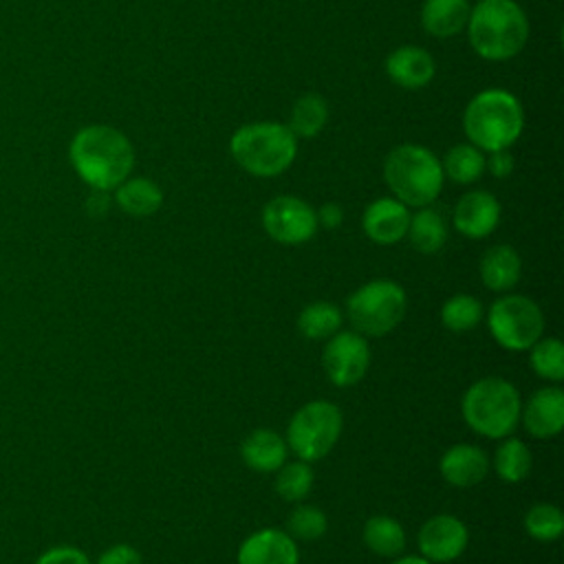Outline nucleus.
<instances>
[{
    "instance_id": "f257e3e1",
    "label": "nucleus",
    "mask_w": 564,
    "mask_h": 564,
    "mask_svg": "<svg viewBox=\"0 0 564 564\" xmlns=\"http://www.w3.org/2000/svg\"><path fill=\"white\" fill-rule=\"evenodd\" d=\"M68 161L88 187L112 192L132 174L134 148L121 130L90 123L75 132L68 145Z\"/></svg>"
},
{
    "instance_id": "f03ea898",
    "label": "nucleus",
    "mask_w": 564,
    "mask_h": 564,
    "mask_svg": "<svg viewBox=\"0 0 564 564\" xmlns=\"http://www.w3.org/2000/svg\"><path fill=\"white\" fill-rule=\"evenodd\" d=\"M465 29L469 46L487 62H507L529 42V18L516 0H478Z\"/></svg>"
},
{
    "instance_id": "7ed1b4c3",
    "label": "nucleus",
    "mask_w": 564,
    "mask_h": 564,
    "mask_svg": "<svg viewBox=\"0 0 564 564\" xmlns=\"http://www.w3.org/2000/svg\"><path fill=\"white\" fill-rule=\"evenodd\" d=\"M463 130L467 141L482 152L509 150L524 130L522 104L505 88H485L465 106Z\"/></svg>"
},
{
    "instance_id": "20e7f679",
    "label": "nucleus",
    "mask_w": 564,
    "mask_h": 564,
    "mask_svg": "<svg viewBox=\"0 0 564 564\" xmlns=\"http://www.w3.org/2000/svg\"><path fill=\"white\" fill-rule=\"evenodd\" d=\"M229 154L247 174L273 178L293 165L297 137L280 121L245 123L229 139Z\"/></svg>"
},
{
    "instance_id": "39448f33",
    "label": "nucleus",
    "mask_w": 564,
    "mask_h": 564,
    "mask_svg": "<svg viewBox=\"0 0 564 564\" xmlns=\"http://www.w3.org/2000/svg\"><path fill=\"white\" fill-rule=\"evenodd\" d=\"M383 181L405 207H427L443 189L441 159L425 145L401 143L383 159Z\"/></svg>"
},
{
    "instance_id": "423d86ee",
    "label": "nucleus",
    "mask_w": 564,
    "mask_h": 564,
    "mask_svg": "<svg viewBox=\"0 0 564 564\" xmlns=\"http://www.w3.org/2000/svg\"><path fill=\"white\" fill-rule=\"evenodd\" d=\"M522 399L518 388L502 377H482L474 381L463 399L460 412L469 430L485 438H505L520 423Z\"/></svg>"
},
{
    "instance_id": "0eeeda50",
    "label": "nucleus",
    "mask_w": 564,
    "mask_h": 564,
    "mask_svg": "<svg viewBox=\"0 0 564 564\" xmlns=\"http://www.w3.org/2000/svg\"><path fill=\"white\" fill-rule=\"evenodd\" d=\"M408 297L399 282L377 278L355 289L346 300V317L364 337H383L405 317Z\"/></svg>"
},
{
    "instance_id": "6e6552de",
    "label": "nucleus",
    "mask_w": 564,
    "mask_h": 564,
    "mask_svg": "<svg viewBox=\"0 0 564 564\" xmlns=\"http://www.w3.org/2000/svg\"><path fill=\"white\" fill-rule=\"evenodd\" d=\"M344 430L341 410L324 399L297 408L286 425V447L306 463L322 460L337 445Z\"/></svg>"
},
{
    "instance_id": "1a4fd4ad",
    "label": "nucleus",
    "mask_w": 564,
    "mask_h": 564,
    "mask_svg": "<svg viewBox=\"0 0 564 564\" xmlns=\"http://www.w3.org/2000/svg\"><path fill=\"white\" fill-rule=\"evenodd\" d=\"M487 328L500 348L524 352L544 335V313L531 297L505 293L487 308Z\"/></svg>"
},
{
    "instance_id": "9d476101",
    "label": "nucleus",
    "mask_w": 564,
    "mask_h": 564,
    "mask_svg": "<svg viewBox=\"0 0 564 564\" xmlns=\"http://www.w3.org/2000/svg\"><path fill=\"white\" fill-rule=\"evenodd\" d=\"M322 366L328 381L337 388L359 383L370 368L368 339L357 330H337L324 344Z\"/></svg>"
},
{
    "instance_id": "9b49d317",
    "label": "nucleus",
    "mask_w": 564,
    "mask_h": 564,
    "mask_svg": "<svg viewBox=\"0 0 564 564\" xmlns=\"http://www.w3.org/2000/svg\"><path fill=\"white\" fill-rule=\"evenodd\" d=\"M262 227L280 245H304L317 231V216L304 198L282 194L262 207Z\"/></svg>"
},
{
    "instance_id": "f8f14e48",
    "label": "nucleus",
    "mask_w": 564,
    "mask_h": 564,
    "mask_svg": "<svg viewBox=\"0 0 564 564\" xmlns=\"http://www.w3.org/2000/svg\"><path fill=\"white\" fill-rule=\"evenodd\" d=\"M469 542L465 522L452 513H436L427 518L416 535L421 557L432 564H447L458 560Z\"/></svg>"
},
{
    "instance_id": "ddd939ff",
    "label": "nucleus",
    "mask_w": 564,
    "mask_h": 564,
    "mask_svg": "<svg viewBox=\"0 0 564 564\" xmlns=\"http://www.w3.org/2000/svg\"><path fill=\"white\" fill-rule=\"evenodd\" d=\"M500 203L498 198L487 189H471L465 192L452 214L454 229L471 240L487 238L496 231L500 223Z\"/></svg>"
},
{
    "instance_id": "4468645a",
    "label": "nucleus",
    "mask_w": 564,
    "mask_h": 564,
    "mask_svg": "<svg viewBox=\"0 0 564 564\" xmlns=\"http://www.w3.org/2000/svg\"><path fill=\"white\" fill-rule=\"evenodd\" d=\"M520 423L533 438H553L564 427V390L544 386L520 408Z\"/></svg>"
},
{
    "instance_id": "2eb2a0df",
    "label": "nucleus",
    "mask_w": 564,
    "mask_h": 564,
    "mask_svg": "<svg viewBox=\"0 0 564 564\" xmlns=\"http://www.w3.org/2000/svg\"><path fill=\"white\" fill-rule=\"evenodd\" d=\"M238 564H300L297 542L282 529H258L242 540L236 555Z\"/></svg>"
},
{
    "instance_id": "dca6fc26",
    "label": "nucleus",
    "mask_w": 564,
    "mask_h": 564,
    "mask_svg": "<svg viewBox=\"0 0 564 564\" xmlns=\"http://www.w3.org/2000/svg\"><path fill=\"white\" fill-rule=\"evenodd\" d=\"M410 225V207L394 196L372 200L361 216V229L375 245H397L405 238Z\"/></svg>"
},
{
    "instance_id": "f3484780",
    "label": "nucleus",
    "mask_w": 564,
    "mask_h": 564,
    "mask_svg": "<svg viewBox=\"0 0 564 564\" xmlns=\"http://www.w3.org/2000/svg\"><path fill=\"white\" fill-rule=\"evenodd\" d=\"M489 456L482 447L471 443H456L445 449L438 460V471L443 480L458 489H469L485 480L489 474Z\"/></svg>"
},
{
    "instance_id": "a211bd4d",
    "label": "nucleus",
    "mask_w": 564,
    "mask_h": 564,
    "mask_svg": "<svg viewBox=\"0 0 564 564\" xmlns=\"http://www.w3.org/2000/svg\"><path fill=\"white\" fill-rule=\"evenodd\" d=\"M386 75L405 90L425 88L436 75V62L427 48L416 44H403L394 48L383 62Z\"/></svg>"
},
{
    "instance_id": "6ab92c4d",
    "label": "nucleus",
    "mask_w": 564,
    "mask_h": 564,
    "mask_svg": "<svg viewBox=\"0 0 564 564\" xmlns=\"http://www.w3.org/2000/svg\"><path fill=\"white\" fill-rule=\"evenodd\" d=\"M286 441L269 427L253 430L240 445L242 463L260 474H275L286 463Z\"/></svg>"
},
{
    "instance_id": "aec40b11",
    "label": "nucleus",
    "mask_w": 564,
    "mask_h": 564,
    "mask_svg": "<svg viewBox=\"0 0 564 564\" xmlns=\"http://www.w3.org/2000/svg\"><path fill=\"white\" fill-rule=\"evenodd\" d=\"M480 282L496 293L511 291L522 275L520 253L511 245H494L489 247L478 262Z\"/></svg>"
},
{
    "instance_id": "412c9836",
    "label": "nucleus",
    "mask_w": 564,
    "mask_h": 564,
    "mask_svg": "<svg viewBox=\"0 0 564 564\" xmlns=\"http://www.w3.org/2000/svg\"><path fill=\"white\" fill-rule=\"evenodd\" d=\"M469 0H423L421 26L438 40L458 35L469 18Z\"/></svg>"
},
{
    "instance_id": "4be33fe9",
    "label": "nucleus",
    "mask_w": 564,
    "mask_h": 564,
    "mask_svg": "<svg viewBox=\"0 0 564 564\" xmlns=\"http://www.w3.org/2000/svg\"><path fill=\"white\" fill-rule=\"evenodd\" d=\"M112 192H115V205L134 218L152 216L163 205L161 187L148 176H128Z\"/></svg>"
},
{
    "instance_id": "5701e85b",
    "label": "nucleus",
    "mask_w": 564,
    "mask_h": 564,
    "mask_svg": "<svg viewBox=\"0 0 564 564\" xmlns=\"http://www.w3.org/2000/svg\"><path fill=\"white\" fill-rule=\"evenodd\" d=\"M447 223L441 212L427 207H419V212L410 214V225H408V238L410 245L425 256H432L441 251L447 242Z\"/></svg>"
},
{
    "instance_id": "b1692460",
    "label": "nucleus",
    "mask_w": 564,
    "mask_h": 564,
    "mask_svg": "<svg viewBox=\"0 0 564 564\" xmlns=\"http://www.w3.org/2000/svg\"><path fill=\"white\" fill-rule=\"evenodd\" d=\"M364 544L379 557H397L405 549V529L392 516H372L361 531Z\"/></svg>"
},
{
    "instance_id": "393cba45",
    "label": "nucleus",
    "mask_w": 564,
    "mask_h": 564,
    "mask_svg": "<svg viewBox=\"0 0 564 564\" xmlns=\"http://www.w3.org/2000/svg\"><path fill=\"white\" fill-rule=\"evenodd\" d=\"M443 176L458 185H471L485 174V152L476 145L456 143L441 159Z\"/></svg>"
},
{
    "instance_id": "a878e982",
    "label": "nucleus",
    "mask_w": 564,
    "mask_h": 564,
    "mask_svg": "<svg viewBox=\"0 0 564 564\" xmlns=\"http://www.w3.org/2000/svg\"><path fill=\"white\" fill-rule=\"evenodd\" d=\"M328 121V104L317 93H304L295 99L291 115H289V130L297 139H313L317 137Z\"/></svg>"
},
{
    "instance_id": "bb28decb",
    "label": "nucleus",
    "mask_w": 564,
    "mask_h": 564,
    "mask_svg": "<svg viewBox=\"0 0 564 564\" xmlns=\"http://www.w3.org/2000/svg\"><path fill=\"white\" fill-rule=\"evenodd\" d=\"M500 441L502 443L496 447V454H494L496 476L509 485L522 482L531 474V465H533L531 449L527 447L524 441L516 436H505Z\"/></svg>"
},
{
    "instance_id": "cd10ccee",
    "label": "nucleus",
    "mask_w": 564,
    "mask_h": 564,
    "mask_svg": "<svg viewBox=\"0 0 564 564\" xmlns=\"http://www.w3.org/2000/svg\"><path fill=\"white\" fill-rule=\"evenodd\" d=\"M344 315L333 302H311L297 315V330L306 339H328L337 330H341Z\"/></svg>"
},
{
    "instance_id": "c85d7f7f",
    "label": "nucleus",
    "mask_w": 564,
    "mask_h": 564,
    "mask_svg": "<svg viewBox=\"0 0 564 564\" xmlns=\"http://www.w3.org/2000/svg\"><path fill=\"white\" fill-rule=\"evenodd\" d=\"M485 308L476 295L456 293L441 306V322L452 333H467L480 324Z\"/></svg>"
},
{
    "instance_id": "c756f323",
    "label": "nucleus",
    "mask_w": 564,
    "mask_h": 564,
    "mask_svg": "<svg viewBox=\"0 0 564 564\" xmlns=\"http://www.w3.org/2000/svg\"><path fill=\"white\" fill-rule=\"evenodd\" d=\"M529 364L531 370L551 381L560 383L564 379V346L557 337H540L531 348H529Z\"/></svg>"
},
{
    "instance_id": "7c9ffc66",
    "label": "nucleus",
    "mask_w": 564,
    "mask_h": 564,
    "mask_svg": "<svg viewBox=\"0 0 564 564\" xmlns=\"http://www.w3.org/2000/svg\"><path fill=\"white\" fill-rule=\"evenodd\" d=\"M315 474L311 469V463L306 460H293L284 463L275 471V494L286 502H302L311 489H313Z\"/></svg>"
},
{
    "instance_id": "2f4dec72",
    "label": "nucleus",
    "mask_w": 564,
    "mask_h": 564,
    "mask_svg": "<svg viewBox=\"0 0 564 564\" xmlns=\"http://www.w3.org/2000/svg\"><path fill=\"white\" fill-rule=\"evenodd\" d=\"M524 531L535 542H555L564 533V513L557 505L535 502L524 513Z\"/></svg>"
},
{
    "instance_id": "473e14b6",
    "label": "nucleus",
    "mask_w": 564,
    "mask_h": 564,
    "mask_svg": "<svg viewBox=\"0 0 564 564\" xmlns=\"http://www.w3.org/2000/svg\"><path fill=\"white\" fill-rule=\"evenodd\" d=\"M328 531V518L313 505H297L286 518V533L295 542H315Z\"/></svg>"
},
{
    "instance_id": "72a5a7b5",
    "label": "nucleus",
    "mask_w": 564,
    "mask_h": 564,
    "mask_svg": "<svg viewBox=\"0 0 564 564\" xmlns=\"http://www.w3.org/2000/svg\"><path fill=\"white\" fill-rule=\"evenodd\" d=\"M35 564H90L88 555L77 546H53L44 551Z\"/></svg>"
},
{
    "instance_id": "f704fd0d",
    "label": "nucleus",
    "mask_w": 564,
    "mask_h": 564,
    "mask_svg": "<svg viewBox=\"0 0 564 564\" xmlns=\"http://www.w3.org/2000/svg\"><path fill=\"white\" fill-rule=\"evenodd\" d=\"M97 564H143V560L134 546L112 544L97 557Z\"/></svg>"
},
{
    "instance_id": "c9c22d12",
    "label": "nucleus",
    "mask_w": 564,
    "mask_h": 564,
    "mask_svg": "<svg viewBox=\"0 0 564 564\" xmlns=\"http://www.w3.org/2000/svg\"><path fill=\"white\" fill-rule=\"evenodd\" d=\"M487 154L489 156H485V172L496 178H507L513 172V156L509 150H496Z\"/></svg>"
},
{
    "instance_id": "e433bc0d",
    "label": "nucleus",
    "mask_w": 564,
    "mask_h": 564,
    "mask_svg": "<svg viewBox=\"0 0 564 564\" xmlns=\"http://www.w3.org/2000/svg\"><path fill=\"white\" fill-rule=\"evenodd\" d=\"M317 227L324 229H337L344 223V209L339 203H324L319 209H315Z\"/></svg>"
},
{
    "instance_id": "4c0bfd02",
    "label": "nucleus",
    "mask_w": 564,
    "mask_h": 564,
    "mask_svg": "<svg viewBox=\"0 0 564 564\" xmlns=\"http://www.w3.org/2000/svg\"><path fill=\"white\" fill-rule=\"evenodd\" d=\"M86 207L90 214L95 216H104L108 209H110V196L108 192H99V189H93L90 198L86 200Z\"/></svg>"
},
{
    "instance_id": "58836bf2",
    "label": "nucleus",
    "mask_w": 564,
    "mask_h": 564,
    "mask_svg": "<svg viewBox=\"0 0 564 564\" xmlns=\"http://www.w3.org/2000/svg\"><path fill=\"white\" fill-rule=\"evenodd\" d=\"M392 564H432V562H427L421 555H397Z\"/></svg>"
}]
</instances>
